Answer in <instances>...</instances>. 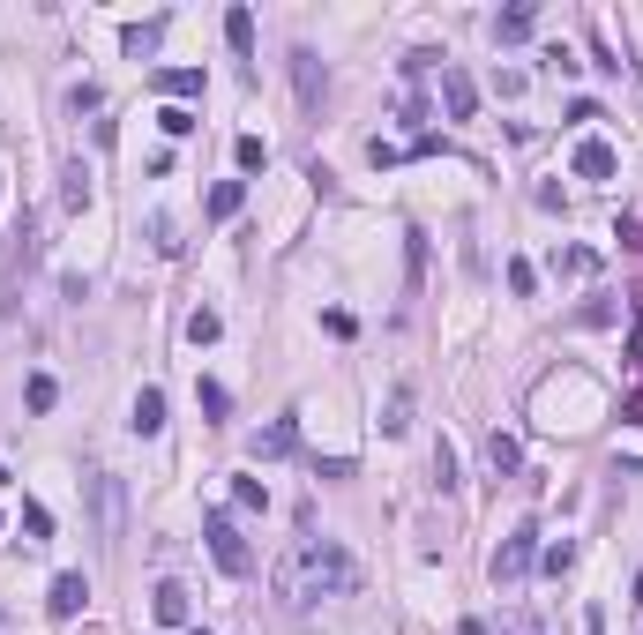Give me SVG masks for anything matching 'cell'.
Here are the masks:
<instances>
[{
	"mask_svg": "<svg viewBox=\"0 0 643 635\" xmlns=\"http://www.w3.org/2000/svg\"><path fill=\"white\" fill-rule=\"evenodd\" d=\"M270 591H277V606H292V613L329 606V598L359 591V561L337 546V538H300V546L270 568Z\"/></svg>",
	"mask_w": 643,
	"mask_h": 635,
	"instance_id": "1",
	"label": "cell"
},
{
	"mask_svg": "<svg viewBox=\"0 0 643 635\" xmlns=\"http://www.w3.org/2000/svg\"><path fill=\"white\" fill-rule=\"evenodd\" d=\"M90 508H98V546H120L128 538V486L113 471H90Z\"/></svg>",
	"mask_w": 643,
	"mask_h": 635,
	"instance_id": "2",
	"label": "cell"
},
{
	"mask_svg": "<svg viewBox=\"0 0 643 635\" xmlns=\"http://www.w3.org/2000/svg\"><path fill=\"white\" fill-rule=\"evenodd\" d=\"M202 538H210V561L225 568V576H247V568H255V553H247L240 523H232L225 508H210V516H202Z\"/></svg>",
	"mask_w": 643,
	"mask_h": 635,
	"instance_id": "3",
	"label": "cell"
},
{
	"mask_svg": "<svg viewBox=\"0 0 643 635\" xmlns=\"http://www.w3.org/2000/svg\"><path fill=\"white\" fill-rule=\"evenodd\" d=\"M285 68H292V90H300V105H307V113H322V90H329L322 53H315V45H292V53H285Z\"/></svg>",
	"mask_w": 643,
	"mask_h": 635,
	"instance_id": "4",
	"label": "cell"
},
{
	"mask_svg": "<svg viewBox=\"0 0 643 635\" xmlns=\"http://www.w3.org/2000/svg\"><path fill=\"white\" fill-rule=\"evenodd\" d=\"M531 561H539V531L524 523V531H509V538H501V553H494V583H516Z\"/></svg>",
	"mask_w": 643,
	"mask_h": 635,
	"instance_id": "5",
	"label": "cell"
},
{
	"mask_svg": "<svg viewBox=\"0 0 643 635\" xmlns=\"http://www.w3.org/2000/svg\"><path fill=\"white\" fill-rule=\"evenodd\" d=\"M442 105H449V120H472L479 113V83L457 68V60H442Z\"/></svg>",
	"mask_w": 643,
	"mask_h": 635,
	"instance_id": "6",
	"label": "cell"
},
{
	"mask_svg": "<svg viewBox=\"0 0 643 635\" xmlns=\"http://www.w3.org/2000/svg\"><path fill=\"white\" fill-rule=\"evenodd\" d=\"M531 30H539V8H531V0H516V8L494 15V38H501V45H524Z\"/></svg>",
	"mask_w": 643,
	"mask_h": 635,
	"instance_id": "7",
	"label": "cell"
},
{
	"mask_svg": "<svg viewBox=\"0 0 643 635\" xmlns=\"http://www.w3.org/2000/svg\"><path fill=\"white\" fill-rule=\"evenodd\" d=\"M83 598H90V583L68 568V576H53V598H45V606H53V621H75V613H83Z\"/></svg>",
	"mask_w": 643,
	"mask_h": 635,
	"instance_id": "8",
	"label": "cell"
},
{
	"mask_svg": "<svg viewBox=\"0 0 643 635\" xmlns=\"http://www.w3.org/2000/svg\"><path fill=\"white\" fill-rule=\"evenodd\" d=\"M128 426H135V434H165V389H143V396H135V411H128Z\"/></svg>",
	"mask_w": 643,
	"mask_h": 635,
	"instance_id": "9",
	"label": "cell"
},
{
	"mask_svg": "<svg viewBox=\"0 0 643 635\" xmlns=\"http://www.w3.org/2000/svg\"><path fill=\"white\" fill-rule=\"evenodd\" d=\"M576 180H614V150H606L599 135L576 142Z\"/></svg>",
	"mask_w": 643,
	"mask_h": 635,
	"instance_id": "10",
	"label": "cell"
},
{
	"mask_svg": "<svg viewBox=\"0 0 643 635\" xmlns=\"http://www.w3.org/2000/svg\"><path fill=\"white\" fill-rule=\"evenodd\" d=\"M150 83H158L172 105H180V98H202V68H158Z\"/></svg>",
	"mask_w": 643,
	"mask_h": 635,
	"instance_id": "11",
	"label": "cell"
},
{
	"mask_svg": "<svg viewBox=\"0 0 643 635\" xmlns=\"http://www.w3.org/2000/svg\"><path fill=\"white\" fill-rule=\"evenodd\" d=\"M150 613H158L165 628H187V591L180 583H158V591H150Z\"/></svg>",
	"mask_w": 643,
	"mask_h": 635,
	"instance_id": "12",
	"label": "cell"
},
{
	"mask_svg": "<svg viewBox=\"0 0 643 635\" xmlns=\"http://www.w3.org/2000/svg\"><path fill=\"white\" fill-rule=\"evenodd\" d=\"M158 38H165V23H128V30H120V53L150 60V53H158Z\"/></svg>",
	"mask_w": 643,
	"mask_h": 635,
	"instance_id": "13",
	"label": "cell"
},
{
	"mask_svg": "<svg viewBox=\"0 0 643 635\" xmlns=\"http://www.w3.org/2000/svg\"><path fill=\"white\" fill-rule=\"evenodd\" d=\"M292 449H300V426H292V419H277V426L255 434V456H292Z\"/></svg>",
	"mask_w": 643,
	"mask_h": 635,
	"instance_id": "14",
	"label": "cell"
},
{
	"mask_svg": "<svg viewBox=\"0 0 643 635\" xmlns=\"http://www.w3.org/2000/svg\"><path fill=\"white\" fill-rule=\"evenodd\" d=\"M225 45H232L240 60L255 53V15H247V8H232V15H225Z\"/></svg>",
	"mask_w": 643,
	"mask_h": 635,
	"instance_id": "15",
	"label": "cell"
},
{
	"mask_svg": "<svg viewBox=\"0 0 643 635\" xmlns=\"http://www.w3.org/2000/svg\"><path fill=\"white\" fill-rule=\"evenodd\" d=\"M486 464H494V479H501V471H516V464H524L516 434H486Z\"/></svg>",
	"mask_w": 643,
	"mask_h": 635,
	"instance_id": "16",
	"label": "cell"
},
{
	"mask_svg": "<svg viewBox=\"0 0 643 635\" xmlns=\"http://www.w3.org/2000/svg\"><path fill=\"white\" fill-rule=\"evenodd\" d=\"M412 426V389H389V404H382V434H404Z\"/></svg>",
	"mask_w": 643,
	"mask_h": 635,
	"instance_id": "17",
	"label": "cell"
},
{
	"mask_svg": "<svg viewBox=\"0 0 643 635\" xmlns=\"http://www.w3.org/2000/svg\"><path fill=\"white\" fill-rule=\"evenodd\" d=\"M240 202H247L240 180H217V187H210V217H240Z\"/></svg>",
	"mask_w": 643,
	"mask_h": 635,
	"instance_id": "18",
	"label": "cell"
},
{
	"mask_svg": "<svg viewBox=\"0 0 643 635\" xmlns=\"http://www.w3.org/2000/svg\"><path fill=\"white\" fill-rule=\"evenodd\" d=\"M232 157H240V172H262V165H270V142H262V135H240V142H232Z\"/></svg>",
	"mask_w": 643,
	"mask_h": 635,
	"instance_id": "19",
	"label": "cell"
},
{
	"mask_svg": "<svg viewBox=\"0 0 643 635\" xmlns=\"http://www.w3.org/2000/svg\"><path fill=\"white\" fill-rule=\"evenodd\" d=\"M23 404H30V411H53V404H60V381H53V374H30Z\"/></svg>",
	"mask_w": 643,
	"mask_h": 635,
	"instance_id": "20",
	"label": "cell"
},
{
	"mask_svg": "<svg viewBox=\"0 0 643 635\" xmlns=\"http://www.w3.org/2000/svg\"><path fill=\"white\" fill-rule=\"evenodd\" d=\"M195 404L210 411V419H225V411H232V396H225V381H195Z\"/></svg>",
	"mask_w": 643,
	"mask_h": 635,
	"instance_id": "21",
	"label": "cell"
},
{
	"mask_svg": "<svg viewBox=\"0 0 643 635\" xmlns=\"http://www.w3.org/2000/svg\"><path fill=\"white\" fill-rule=\"evenodd\" d=\"M23 538H30V546H45V538H53V516H45L38 501H23Z\"/></svg>",
	"mask_w": 643,
	"mask_h": 635,
	"instance_id": "22",
	"label": "cell"
},
{
	"mask_svg": "<svg viewBox=\"0 0 643 635\" xmlns=\"http://www.w3.org/2000/svg\"><path fill=\"white\" fill-rule=\"evenodd\" d=\"M217 329H225V322H217V307H195V314H187V337H195V344H217Z\"/></svg>",
	"mask_w": 643,
	"mask_h": 635,
	"instance_id": "23",
	"label": "cell"
},
{
	"mask_svg": "<svg viewBox=\"0 0 643 635\" xmlns=\"http://www.w3.org/2000/svg\"><path fill=\"white\" fill-rule=\"evenodd\" d=\"M434 479H442V494H457V449H449V441H442V449H434Z\"/></svg>",
	"mask_w": 643,
	"mask_h": 635,
	"instance_id": "24",
	"label": "cell"
},
{
	"mask_svg": "<svg viewBox=\"0 0 643 635\" xmlns=\"http://www.w3.org/2000/svg\"><path fill=\"white\" fill-rule=\"evenodd\" d=\"M509 292H516V299H531V292H539V269H531L524 254H516V262H509Z\"/></svg>",
	"mask_w": 643,
	"mask_h": 635,
	"instance_id": "25",
	"label": "cell"
},
{
	"mask_svg": "<svg viewBox=\"0 0 643 635\" xmlns=\"http://www.w3.org/2000/svg\"><path fill=\"white\" fill-rule=\"evenodd\" d=\"M60 195H68V210H90V172L68 165V187H60Z\"/></svg>",
	"mask_w": 643,
	"mask_h": 635,
	"instance_id": "26",
	"label": "cell"
},
{
	"mask_svg": "<svg viewBox=\"0 0 643 635\" xmlns=\"http://www.w3.org/2000/svg\"><path fill=\"white\" fill-rule=\"evenodd\" d=\"M150 247H158V254H180V225H172V217H150Z\"/></svg>",
	"mask_w": 643,
	"mask_h": 635,
	"instance_id": "27",
	"label": "cell"
},
{
	"mask_svg": "<svg viewBox=\"0 0 643 635\" xmlns=\"http://www.w3.org/2000/svg\"><path fill=\"white\" fill-rule=\"evenodd\" d=\"M232 501H240V508H270V486H262V479H232Z\"/></svg>",
	"mask_w": 643,
	"mask_h": 635,
	"instance_id": "28",
	"label": "cell"
},
{
	"mask_svg": "<svg viewBox=\"0 0 643 635\" xmlns=\"http://www.w3.org/2000/svg\"><path fill=\"white\" fill-rule=\"evenodd\" d=\"M539 561H546V576H569V568H576V546H569V538H561V546H546Z\"/></svg>",
	"mask_w": 643,
	"mask_h": 635,
	"instance_id": "29",
	"label": "cell"
},
{
	"mask_svg": "<svg viewBox=\"0 0 643 635\" xmlns=\"http://www.w3.org/2000/svg\"><path fill=\"white\" fill-rule=\"evenodd\" d=\"M158 127H165V135H195V113H187V105H165Z\"/></svg>",
	"mask_w": 643,
	"mask_h": 635,
	"instance_id": "30",
	"label": "cell"
},
{
	"mask_svg": "<svg viewBox=\"0 0 643 635\" xmlns=\"http://www.w3.org/2000/svg\"><path fill=\"white\" fill-rule=\"evenodd\" d=\"M584 635H606V613H599V606L584 613Z\"/></svg>",
	"mask_w": 643,
	"mask_h": 635,
	"instance_id": "31",
	"label": "cell"
},
{
	"mask_svg": "<svg viewBox=\"0 0 643 635\" xmlns=\"http://www.w3.org/2000/svg\"><path fill=\"white\" fill-rule=\"evenodd\" d=\"M0 486H8V471H0Z\"/></svg>",
	"mask_w": 643,
	"mask_h": 635,
	"instance_id": "32",
	"label": "cell"
}]
</instances>
